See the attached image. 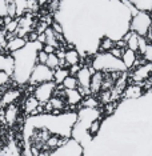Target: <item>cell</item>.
<instances>
[{
    "instance_id": "obj_1",
    "label": "cell",
    "mask_w": 152,
    "mask_h": 156,
    "mask_svg": "<svg viewBox=\"0 0 152 156\" xmlns=\"http://www.w3.org/2000/svg\"><path fill=\"white\" fill-rule=\"evenodd\" d=\"M43 45L39 41L35 43H27L22 49L11 54L13 59V73L12 80L17 86H26L28 84L31 72H32L34 67L37 64L36 55L39 51L43 49Z\"/></svg>"
},
{
    "instance_id": "obj_2",
    "label": "cell",
    "mask_w": 152,
    "mask_h": 156,
    "mask_svg": "<svg viewBox=\"0 0 152 156\" xmlns=\"http://www.w3.org/2000/svg\"><path fill=\"white\" fill-rule=\"evenodd\" d=\"M91 67L103 73H112V72H127V68L122 63L120 59L114 58L109 52H97L92 56Z\"/></svg>"
},
{
    "instance_id": "obj_3",
    "label": "cell",
    "mask_w": 152,
    "mask_h": 156,
    "mask_svg": "<svg viewBox=\"0 0 152 156\" xmlns=\"http://www.w3.org/2000/svg\"><path fill=\"white\" fill-rule=\"evenodd\" d=\"M151 30V15L148 12L137 11L129 20V31L135 32L137 36L146 37L147 32Z\"/></svg>"
},
{
    "instance_id": "obj_4",
    "label": "cell",
    "mask_w": 152,
    "mask_h": 156,
    "mask_svg": "<svg viewBox=\"0 0 152 156\" xmlns=\"http://www.w3.org/2000/svg\"><path fill=\"white\" fill-rule=\"evenodd\" d=\"M47 81H54V71L49 69L45 64H36L31 72L28 84L36 87L39 84L47 83Z\"/></svg>"
},
{
    "instance_id": "obj_5",
    "label": "cell",
    "mask_w": 152,
    "mask_h": 156,
    "mask_svg": "<svg viewBox=\"0 0 152 156\" xmlns=\"http://www.w3.org/2000/svg\"><path fill=\"white\" fill-rule=\"evenodd\" d=\"M49 156H83V147L76 140L69 139L64 145L49 152Z\"/></svg>"
},
{
    "instance_id": "obj_6",
    "label": "cell",
    "mask_w": 152,
    "mask_h": 156,
    "mask_svg": "<svg viewBox=\"0 0 152 156\" xmlns=\"http://www.w3.org/2000/svg\"><path fill=\"white\" fill-rule=\"evenodd\" d=\"M56 90V84L54 81H47V83L39 84L35 87V90L32 92V96L40 103V104H45L49 101V99L54 96V92Z\"/></svg>"
},
{
    "instance_id": "obj_7",
    "label": "cell",
    "mask_w": 152,
    "mask_h": 156,
    "mask_svg": "<svg viewBox=\"0 0 152 156\" xmlns=\"http://www.w3.org/2000/svg\"><path fill=\"white\" fill-rule=\"evenodd\" d=\"M22 92L16 88H8L5 92H3L2 98H0V108H5L11 104H15V101L20 98Z\"/></svg>"
},
{
    "instance_id": "obj_8",
    "label": "cell",
    "mask_w": 152,
    "mask_h": 156,
    "mask_svg": "<svg viewBox=\"0 0 152 156\" xmlns=\"http://www.w3.org/2000/svg\"><path fill=\"white\" fill-rule=\"evenodd\" d=\"M144 94H146V92L143 91V88H141L139 84H128V86L124 88V91H123L122 98L124 99V100H135V99L141 98Z\"/></svg>"
},
{
    "instance_id": "obj_9",
    "label": "cell",
    "mask_w": 152,
    "mask_h": 156,
    "mask_svg": "<svg viewBox=\"0 0 152 156\" xmlns=\"http://www.w3.org/2000/svg\"><path fill=\"white\" fill-rule=\"evenodd\" d=\"M91 76H92V73H91V71H90V68H88V66H83L82 68L79 69V72H77L76 75H75L76 80H77V84H79V87L90 88Z\"/></svg>"
},
{
    "instance_id": "obj_10",
    "label": "cell",
    "mask_w": 152,
    "mask_h": 156,
    "mask_svg": "<svg viewBox=\"0 0 152 156\" xmlns=\"http://www.w3.org/2000/svg\"><path fill=\"white\" fill-rule=\"evenodd\" d=\"M3 115H4V122L8 126H13L17 122V118H19V107L16 104L8 105V107H5Z\"/></svg>"
},
{
    "instance_id": "obj_11",
    "label": "cell",
    "mask_w": 152,
    "mask_h": 156,
    "mask_svg": "<svg viewBox=\"0 0 152 156\" xmlns=\"http://www.w3.org/2000/svg\"><path fill=\"white\" fill-rule=\"evenodd\" d=\"M64 100L71 108H75L76 105L80 104L83 98L80 96L77 90H64Z\"/></svg>"
},
{
    "instance_id": "obj_12",
    "label": "cell",
    "mask_w": 152,
    "mask_h": 156,
    "mask_svg": "<svg viewBox=\"0 0 152 156\" xmlns=\"http://www.w3.org/2000/svg\"><path fill=\"white\" fill-rule=\"evenodd\" d=\"M103 79H104V73L103 72H95L91 76V84H90V91L91 95L99 94L101 91V86H103Z\"/></svg>"
},
{
    "instance_id": "obj_13",
    "label": "cell",
    "mask_w": 152,
    "mask_h": 156,
    "mask_svg": "<svg viewBox=\"0 0 152 156\" xmlns=\"http://www.w3.org/2000/svg\"><path fill=\"white\" fill-rule=\"evenodd\" d=\"M136 58H137V54H136V52H133V51H131V49L125 48L124 51H123L120 60H122V63L124 64V67L127 68V71H129V69H132L133 64H135Z\"/></svg>"
},
{
    "instance_id": "obj_14",
    "label": "cell",
    "mask_w": 152,
    "mask_h": 156,
    "mask_svg": "<svg viewBox=\"0 0 152 156\" xmlns=\"http://www.w3.org/2000/svg\"><path fill=\"white\" fill-rule=\"evenodd\" d=\"M26 44H27V41L24 40L23 37H17V36H15L13 39H11V40L7 41V47H5V49H7V52H8V54L11 55V54H13V52H16V51H19V49H22Z\"/></svg>"
},
{
    "instance_id": "obj_15",
    "label": "cell",
    "mask_w": 152,
    "mask_h": 156,
    "mask_svg": "<svg viewBox=\"0 0 152 156\" xmlns=\"http://www.w3.org/2000/svg\"><path fill=\"white\" fill-rule=\"evenodd\" d=\"M0 71H4L9 76L13 73V59L11 55H0Z\"/></svg>"
},
{
    "instance_id": "obj_16",
    "label": "cell",
    "mask_w": 152,
    "mask_h": 156,
    "mask_svg": "<svg viewBox=\"0 0 152 156\" xmlns=\"http://www.w3.org/2000/svg\"><path fill=\"white\" fill-rule=\"evenodd\" d=\"M80 60H82V56L79 55V52H77L75 48H73V49H65L64 62H65V66L67 67L79 64Z\"/></svg>"
},
{
    "instance_id": "obj_17",
    "label": "cell",
    "mask_w": 152,
    "mask_h": 156,
    "mask_svg": "<svg viewBox=\"0 0 152 156\" xmlns=\"http://www.w3.org/2000/svg\"><path fill=\"white\" fill-rule=\"evenodd\" d=\"M68 75H69L68 68H62V67H59L58 69L54 71V83L56 86H59V84L63 83V80H64Z\"/></svg>"
},
{
    "instance_id": "obj_18",
    "label": "cell",
    "mask_w": 152,
    "mask_h": 156,
    "mask_svg": "<svg viewBox=\"0 0 152 156\" xmlns=\"http://www.w3.org/2000/svg\"><path fill=\"white\" fill-rule=\"evenodd\" d=\"M80 108H99V100L95 96H87V98H83V100L80 101L79 104Z\"/></svg>"
},
{
    "instance_id": "obj_19",
    "label": "cell",
    "mask_w": 152,
    "mask_h": 156,
    "mask_svg": "<svg viewBox=\"0 0 152 156\" xmlns=\"http://www.w3.org/2000/svg\"><path fill=\"white\" fill-rule=\"evenodd\" d=\"M39 104H40V103H39L34 96H28L26 99V103H24V112L28 113V115H31V113L37 108Z\"/></svg>"
},
{
    "instance_id": "obj_20",
    "label": "cell",
    "mask_w": 152,
    "mask_h": 156,
    "mask_svg": "<svg viewBox=\"0 0 152 156\" xmlns=\"http://www.w3.org/2000/svg\"><path fill=\"white\" fill-rule=\"evenodd\" d=\"M115 47V41L111 40L109 37H101L99 43V51L97 52H109Z\"/></svg>"
},
{
    "instance_id": "obj_21",
    "label": "cell",
    "mask_w": 152,
    "mask_h": 156,
    "mask_svg": "<svg viewBox=\"0 0 152 156\" xmlns=\"http://www.w3.org/2000/svg\"><path fill=\"white\" fill-rule=\"evenodd\" d=\"M101 120L103 119H96V120H94V122L90 124V127H88V135H90L91 137H95L99 132H100Z\"/></svg>"
},
{
    "instance_id": "obj_22",
    "label": "cell",
    "mask_w": 152,
    "mask_h": 156,
    "mask_svg": "<svg viewBox=\"0 0 152 156\" xmlns=\"http://www.w3.org/2000/svg\"><path fill=\"white\" fill-rule=\"evenodd\" d=\"M62 86L64 90H76L77 87H79V84H77V80L75 76H67L64 80H63Z\"/></svg>"
},
{
    "instance_id": "obj_23",
    "label": "cell",
    "mask_w": 152,
    "mask_h": 156,
    "mask_svg": "<svg viewBox=\"0 0 152 156\" xmlns=\"http://www.w3.org/2000/svg\"><path fill=\"white\" fill-rule=\"evenodd\" d=\"M125 44H127V48H128V49H131V51H133V52H136V54H137V47H139V36H137L135 32H132L131 37L125 41Z\"/></svg>"
},
{
    "instance_id": "obj_24",
    "label": "cell",
    "mask_w": 152,
    "mask_h": 156,
    "mask_svg": "<svg viewBox=\"0 0 152 156\" xmlns=\"http://www.w3.org/2000/svg\"><path fill=\"white\" fill-rule=\"evenodd\" d=\"M45 66H47L49 69H52V71L58 69L59 68V58L55 54L48 55V59H47V62H45Z\"/></svg>"
},
{
    "instance_id": "obj_25",
    "label": "cell",
    "mask_w": 152,
    "mask_h": 156,
    "mask_svg": "<svg viewBox=\"0 0 152 156\" xmlns=\"http://www.w3.org/2000/svg\"><path fill=\"white\" fill-rule=\"evenodd\" d=\"M11 81H12V77L8 73H5L4 71H0V88L7 87Z\"/></svg>"
},
{
    "instance_id": "obj_26",
    "label": "cell",
    "mask_w": 152,
    "mask_h": 156,
    "mask_svg": "<svg viewBox=\"0 0 152 156\" xmlns=\"http://www.w3.org/2000/svg\"><path fill=\"white\" fill-rule=\"evenodd\" d=\"M141 56H143V59L146 60L147 63H152V43H148L146 51H144V54Z\"/></svg>"
},
{
    "instance_id": "obj_27",
    "label": "cell",
    "mask_w": 152,
    "mask_h": 156,
    "mask_svg": "<svg viewBox=\"0 0 152 156\" xmlns=\"http://www.w3.org/2000/svg\"><path fill=\"white\" fill-rule=\"evenodd\" d=\"M147 45H148L147 39H146V37H143V36H139V47H137V52H139L140 55H143V54H144V51H146Z\"/></svg>"
},
{
    "instance_id": "obj_28",
    "label": "cell",
    "mask_w": 152,
    "mask_h": 156,
    "mask_svg": "<svg viewBox=\"0 0 152 156\" xmlns=\"http://www.w3.org/2000/svg\"><path fill=\"white\" fill-rule=\"evenodd\" d=\"M4 30H5L7 34H15L16 30H17V19H13L12 22L8 24V26L4 27Z\"/></svg>"
},
{
    "instance_id": "obj_29",
    "label": "cell",
    "mask_w": 152,
    "mask_h": 156,
    "mask_svg": "<svg viewBox=\"0 0 152 156\" xmlns=\"http://www.w3.org/2000/svg\"><path fill=\"white\" fill-rule=\"evenodd\" d=\"M47 59H48V55L45 54V52L43 51V49L37 52V55H36L37 64H45V62H47Z\"/></svg>"
},
{
    "instance_id": "obj_30",
    "label": "cell",
    "mask_w": 152,
    "mask_h": 156,
    "mask_svg": "<svg viewBox=\"0 0 152 156\" xmlns=\"http://www.w3.org/2000/svg\"><path fill=\"white\" fill-rule=\"evenodd\" d=\"M7 15V2L5 0H0V17H5Z\"/></svg>"
},
{
    "instance_id": "obj_31",
    "label": "cell",
    "mask_w": 152,
    "mask_h": 156,
    "mask_svg": "<svg viewBox=\"0 0 152 156\" xmlns=\"http://www.w3.org/2000/svg\"><path fill=\"white\" fill-rule=\"evenodd\" d=\"M83 66H80V64H75V66H71L69 68H68V72H69V76H75L77 72H79V69L82 68Z\"/></svg>"
},
{
    "instance_id": "obj_32",
    "label": "cell",
    "mask_w": 152,
    "mask_h": 156,
    "mask_svg": "<svg viewBox=\"0 0 152 156\" xmlns=\"http://www.w3.org/2000/svg\"><path fill=\"white\" fill-rule=\"evenodd\" d=\"M123 51H124V49H119V48L114 47V48L111 49V51H109V54H111L112 56H114V58H116V59H120V58H122Z\"/></svg>"
},
{
    "instance_id": "obj_33",
    "label": "cell",
    "mask_w": 152,
    "mask_h": 156,
    "mask_svg": "<svg viewBox=\"0 0 152 156\" xmlns=\"http://www.w3.org/2000/svg\"><path fill=\"white\" fill-rule=\"evenodd\" d=\"M43 51H44L47 55H51V54H55V51H56V49H55L54 47H52V45L44 44V45H43Z\"/></svg>"
},
{
    "instance_id": "obj_34",
    "label": "cell",
    "mask_w": 152,
    "mask_h": 156,
    "mask_svg": "<svg viewBox=\"0 0 152 156\" xmlns=\"http://www.w3.org/2000/svg\"><path fill=\"white\" fill-rule=\"evenodd\" d=\"M37 41L41 44H45V35L44 34H39L37 35Z\"/></svg>"
},
{
    "instance_id": "obj_35",
    "label": "cell",
    "mask_w": 152,
    "mask_h": 156,
    "mask_svg": "<svg viewBox=\"0 0 152 156\" xmlns=\"http://www.w3.org/2000/svg\"><path fill=\"white\" fill-rule=\"evenodd\" d=\"M12 20H13V19H12V17H9V16L3 17V26H4V27H5V26H8V24L12 22Z\"/></svg>"
},
{
    "instance_id": "obj_36",
    "label": "cell",
    "mask_w": 152,
    "mask_h": 156,
    "mask_svg": "<svg viewBox=\"0 0 152 156\" xmlns=\"http://www.w3.org/2000/svg\"><path fill=\"white\" fill-rule=\"evenodd\" d=\"M37 5H44L45 3H48V0H36Z\"/></svg>"
},
{
    "instance_id": "obj_37",
    "label": "cell",
    "mask_w": 152,
    "mask_h": 156,
    "mask_svg": "<svg viewBox=\"0 0 152 156\" xmlns=\"http://www.w3.org/2000/svg\"><path fill=\"white\" fill-rule=\"evenodd\" d=\"M151 30H152V15H151Z\"/></svg>"
},
{
    "instance_id": "obj_38",
    "label": "cell",
    "mask_w": 152,
    "mask_h": 156,
    "mask_svg": "<svg viewBox=\"0 0 152 156\" xmlns=\"http://www.w3.org/2000/svg\"><path fill=\"white\" fill-rule=\"evenodd\" d=\"M0 124H2V123H0Z\"/></svg>"
}]
</instances>
